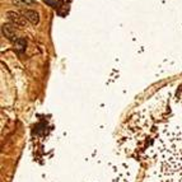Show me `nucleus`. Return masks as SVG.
Returning <instances> with one entry per match:
<instances>
[{"instance_id":"f03ea898","label":"nucleus","mask_w":182,"mask_h":182,"mask_svg":"<svg viewBox=\"0 0 182 182\" xmlns=\"http://www.w3.org/2000/svg\"><path fill=\"white\" fill-rule=\"evenodd\" d=\"M1 34L9 41L18 40L17 38V28H15V26L12 23H3L1 24Z\"/></svg>"},{"instance_id":"39448f33","label":"nucleus","mask_w":182,"mask_h":182,"mask_svg":"<svg viewBox=\"0 0 182 182\" xmlns=\"http://www.w3.org/2000/svg\"><path fill=\"white\" fill-rule=\"evenodd\" d=\"M14 46H15V50H17V51L19 52V54L24 52L26 48H27V41H26V38L19 37V38H18L15 42H14Z\"/></svg>"},{"instance_id":"f257e3e1","label":"nucleus","mask_w":182,"mask_h":182,"mask_svg":"<svg viewBox=\"0 0 182 182\" xmlns=\"http://www.w3.org/2000/svg\"><path fill=\"white\" fill-rule=\"evenodd\" d=\"M5 15L8 18L9 23L14 24L15 27H19V28H26L27 27V22L28 21H27L21 13H18L15 10H8L5 13Z\"/></svg>"},{"instance_id":"20e7f679","label":"nucleus","mask_w":182,"mask_h":182,"mask_svg":"<svg viewBox=\"0 0 182 182\" xmlns=\"http://www.w3.org/2000/svg\"><path fill=\"white\" fill-rule=\"evenodd\" d=\"M12 4L14 7L23 8L24 10L32 7H37V1L36 0H12Z\"/></svg>"},{"instance_id":"7ed1b4c3","label":"nucleus","mask_w":182,"mask_h":182,"mask_svg":"<svg viewBox=\"0 0 182 182\" xmlns=\"http://www.w3.org/2000/svg\"><path fill=\"white\" fill-rule=\"evenodd\" d=\"M22 15H23L29 23L34 24V26L40 23V14H38V12L33 10V9H26V10L22 12Z\"/></svg>"}]
</instances>
